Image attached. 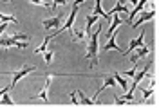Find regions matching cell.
Segmentation results:
<instances>
[{
    "label": "cell",
    "mask_w": 159,
    "mask_h": 108,
    "mask_svg": "<svg viewBox=\"0 0 159 108\" xmlns=\"http://www.w3.org/2000/svg\"><path fill=\"white\" fill-rule=\"evenodd\" d=\"M152 69V61H150L148 65L145 67V69L141 70V72H138V74H134L132 76V85H130V92H127L123 97H118L116 99V103L118 105H123V103H129V101H134V90L138 89V85H139V81L145 78V76H148V70Z\"/></svg>",
    "instance_id": "obj_1"
},
{
    "label": "cell",
    "mask_w": 159,
    "mask_h": 108,
    "mask_svg": "<svg viewBox=\"0 0 159 108\" xmlns=\"http://www.w3.org/2000/svg\"><path fill=\"white\" fill-rule=\"evenodd\" d=\"M29 36L27 34H24V32H16V34H13V36H2L0 38V47H4V49H7V47H27V41Z\"/></svg>",
    "instance_id": "obj_2"
},
{
    "label": "cell",
    "mask_w": 159,
    "mask_h": 108,
    "mask_svg": "<svg viewBox=\"0 0 159 108\" xmlns=\"http://www.w3.org/2000/svg\"><path fill=\"white\" fill-rule=\"evenodd\" d=\"M99 34H101V29L96 31L94 34H90L89 36V47H87V59H89V65L90 67H96V63H98V49H99Z\"/></svg>",
    "instance_id": "obj_3"
},
{
    "label": "cell",
    "mask_w": 159,
    "mask_h": 108,
    "mask_svg": "<svg viewBox=\"0 0 159 108\" xmlns=\"http://www.w3.org/2000/svg\"><path fill=\"white\" fill-rule=\"evenodd\" d=\"M78 7H80L78 4H74V6H72V11H70V15H69V18H67V22L61 25V29H58L56 32H54V34H52V38H54V36H58L61 31H69L70 27H72V24H74V20H76V13H78Z\"/></svg>",
    "instance_id": "obj_4"
},
{
    "label": "cell",
    "mask_w": 159,
    "mask_h": 108,
    "mask_svg": "<svg viewBox=\"0 0 159 108\" xmlns=\"http://www.w3.org/2000/svg\"><path fill=\"white\" fill-rule=\"evenodd\" d=\"M29 72H34V67H33V65H31V67H29V65H25V67H22L20 70H16V72L13 74V81L9 83V85H11V89L15 87V83H16V81H18L20 78H24V76H27Z\"/></svg>",
    "instance_id": "obj_5"
},
{
    "label": "cell",
    "mask_w": 159,
    "mask_h": 108,
    "mask_svg": "<svg viewBox=\"0 0 159 108\" xmlns=\"http://www.w3.org/2000/svg\"><path fill=\"white\" fill-rule=\"evenodd\" d=\"M143 40H145V31H143V32H141L136 40H132V41H130V47L127 50H121V54H123V56H129L134 49H138V47H141V45H143Z\"/></svg>",
    "instance_id": "obj_6"
},
{
    "label": "cell",
    "mask_w": 159,
    "mask_h": 108,
    "mask_svg": "<svg viewBox=\"0 0 159 108\" xmlns=\"http://www.w3.org/2000/svg\"><path fill=\"white\" fill-rule=\"evenodd\" d=\"M52 78H54V74H45V85H43V90L36 96L38 99H43V101H47V99H49V87H51Z\"/></svg>",
    "instance_id": "obj_7"
},
{
    "label": "cell",
    "mask_w": 159,
    "mask_h": 108,
    "mask_svg": "<svg viewBox=\"0 0 159 108\" xmlns=\"http://www.w3.org/2000/svg\"><path fill=\"white\" fill-rule=\"evenodd\" d=\"M154 16H156V11H154V9L150 11V13H143L138 20H134V22L130 24V27H132V29H136V27L141 25V24H145V22H148V20H154Z\"/></svg>",
    "instance_id": "obj_8"
},
{
    "label": "cell",
    "mask_w": 159,
    "mask_h": 108,
    "mask_svg": "<svg viewBox=\"0 0 159 108\" xmlns=\"http://www.w3.org/2000/svg\"><path fill=\"white\" fill-rule=\"evenodd\" d=\"M60 24H61V16H52V18H47V20H43L42 22V25H43V29L45 31H49V29H56Z\"/></svg>",
    "instance_id": "obj_9"
},
{
    "label": "cell",
    "mask_w": 159,
    "mask_h": 108,
    "mask_svg": "<svg viewBox=\"0 0 159 108\" xmlns=\"http://www.w3.org/2000/svg\"><path fill=\"white\" fill-rule=\"evenodd\" d=\"M147 2H148V0H138V4L134 6V9H132V11H129V20H127L129 24H132V22H134V18H136V15H138L139 11H141L143 7H145V4H147Z\"/></svg>",
    "instance_id": "obj_10"
},
{
    "label": "cell",
    "mask_w": 159,
    "mask_h": 108,
    "mask_svg": "<svg viewBox=\"0 0 159 108\" xmlns=\"http://www.w3.org/2000/svg\"><path fill=\"white\" fill-rule=\"evenodd\" d=\"M112 22H110V27L109 29H107V36H110V34H114V31H118V27L119 25H121V24H123V20L119 18L118 16V13H114V15H112Z\"/></svg>",
    "instance_id": "obj_11"
},
{
    "label": "cell",
    "mask_w": 159,
    "mask_h": 108,
    "mask_svg": "<svg viewBox=\"0 0 159 108\" xmlns=\"http://www.w3.org/2000/svg\"><path fill=\"white\" fill-rule=\"evenodd\" d=\"M70 32V38L78 40V41H87L89 40V34L85 32V31H74V29H69Z\"/></svg>",
    "instance_id": "obj_12"
},
{
    "label": "cell",
    "mask_w": 159,
    "mask_h": 108,
    "mask_svg": "<svg viewBox=\"0 0 159 108\" xmlns=\"http://www.w3.org/2000/svg\"><path fill=\"white\" fill-rule=\"evenodd\" d=\"M76 96H78V99H80V101H78L80 105H85V106H92V105H96V103H94L92 99L85 97V94H83L81 90H76Z\"/></svg>",
    "instance_id": "obj_13"
},
{
    "label": "cell",
    "mask_w": 159,
    "mask_h": 108,
    "mask_svg": "<svg viewBox=\"0 0 159 108\" xmlns=\"http://www.w3.org/2000/svg\"><path fill=\"white\" fill-rule=\"evenodd\" d=\"M147 54H148V49H147V47H139V49L132 54V58H130V59H132L134 63H138L139 58H143V56H147Z\"/></svg>",
    "instance_id": "obj_14"
},
{
    "label": "cell",
    "mask_w": 159,
    "mask_h": 108,
    "mask_svg": "<svg viewBox=\"0 0 159 108\" xmlns=\"http://www.w3.org/2000/svg\"><path fill=\"white\" fill-rule=\"evenodd\" d=\"M98 18H99V16H96V15H89V16H87V24H85V32H87L89 36H90V27H92V25H94V24L98 22Z\"/></svg>",
    "instance_id": "obj_15"
},
{
    "label": "cell",
    "mask_w": 159,
    "mask_h": 108,
    "mask_svg": "<svg viewBox=\"0 0 159 108\" xmlns=\"http://www.w3.org/2000/svg\"><path fill=\"white\" fill-rule=\"evenodd\" d=\"M112 49H116L121 52V49L118 47V43H116V34H110V40H109V43L103 47V50H112Z\"/></svg>",
    "instance_id": "obj_16"
},
{
    "label": "cell",
    "mask_w": 159,
    "mask_h": 108,
    "mask_svg": "<svg viewBox=\"0 0 159 108\" xmlns=\"http://www.w3.org/2000/svg\"><path fill=\"white\" fill-rule=\"evenodd\" d=\"M114 79H116V83H118V85H119V87H121L123 90L129 89V83H127V79L123 78L121 74H118V72H116V74H114Z\"/></svg>",
    "instance_id": "obj_17"
},
{
    "label": "cell",
    "mask_w": 159,
    "mask_h": 108,
    "mask_svg": "<svg viewBox=\"0 0 159 108\" xmlns=\"http://www.w3.org/2000/svg\"><path fill=\"white\" fill-rule=\"evenodd\" d=\"M49 40H51V34H49L45 40H43V43H42L38 49H36V54H42V52H45V50H47V43H49Z\"/></svg>",
    "instance_id": "obj_18"
},
{
    "label": "cell",
    "mask_w": 159,
    "mask_h": 108,
    "mask_svg": "<svg viewBox=\"0 0 159 108\" xmlns=\"http://www.w3.org/2000/svg\"><path fill=\"white\" fill-rule=\"evenodd\" d=\"M31 4H36V6H42V7H52V4L49 2H45V0H27Z\"/></svg>",
    "instance_id": "obj_19"
},
{
    "label": "cell",
    "mask_w": 159,
    "mask_h": 108,
    "mask_svg": "<svg viewBox=\"0 0 159 108\" xmlns=\"http://www.w3.org/2000/svg\"><path fill=\"white\" fill-rule=\"evenodd\" d=\"M0 20H2V22H15V24H18V20L15 18V16H9V15H2V13H0Z\"/></svg>",
    "instance_id": "obj_20"
},
{
    "label": "cell",
    "mask_w": 159,
    "mask_h": 108,
    "mask_svg": "<svg viewBox=\"0 0 159 108\" xmlns=\"http://www.w3.org/2000/svg\"><path fill=\"white\" fill-rule=\"evenodd\" d=\"M52 58H54V54H52V52H49V50H45V52H43V59H45V63H47V65L52 61Z\"/></svg>",
    "instance_id": "obj_21"
},
{
    "label": "cell",
    "mask_w": 159,
    "mask_h": 108,
    "mask_svg": "<svg viewBox=\"0 0 159 108\" xmlns=\"http://www.w3.org/2000/svg\"><path fill=\"white\" fill-rule=\"evenodd\" d=\"M152 94H154V87H150L148 90H145V89H143V99L150 97V96H152Z\"/></svg>",
    "instance_id": "obj_22"
},
{
    "label": "cell",
    "mask_w": 159,
    "mask_h": 108,
    "mask_svg": "<svg viewBox=\"0 0 159 108\" xmlns=\"http://www.w3.org/2000/svg\"><path fill=\"white\" fill-rule=\"evenodd\" d=\"M69 0H52V7H56V6H65Z\"/></svg>",
    "instance_id": "obj_23"
},
{
    "label": "cell",
    "mask_w": 159,
    "mask_h": 108,
    "mask_svg": "<svg viewBox=\"0 0 159 108\" xmlns=\"http://www.w3.org/2000/svg\"><path fill=\"white\" fill-rule=\"evenodd\" d=\"M70 99H72V103H74V105H80V103H78V96H76V92H70Z\"/></svg>",
    "instance_id": "obj_24"
},
{
    "label": "cell",
    "mask_w": 159,
    "mask_h": 108,
    "mask_svg": "<svg viewBox=\"0 0 159 108\" xmlns=\"http://www.w3.org/2000/svg\"><path fill=\"white\" fill-rule=\"evenodd\" d=\"M6 29H7V22H4V24L0 25V34H2V32H4Z\"/></svg>",
    "instance_id": "obj_25"
},
{
    "label": "cell",
    "mask_w": 159,
    "mask_h": 108,
    "mask_svg": "<svg viewBox=\"0 0 159 108\" xmlns=\"http://www.w3.org/2000/svg\"><path fill=\"white\" fill-rule=\"evenodd\" d=\"M134 74H136V67H134V69L130 70V72H125V76H129V78H132Z\"/></svg>",
    "instance_id": "obj_26"
},
{
    "label": "cell",
    "mask_w": 159,
    "mask_h": 108,
    "mask_svg": "<svg viewBox=\"0 0 159 108\" xmlns=\"http://www.w3.org/2000/svg\"><path fill=\"white\" fill-rule=\"evenodd\" d=\"M4 2H7V4H9V2H11V0H4Z\"/></svg>",
    "instance_id": "obj_27"
}]
</instances>
